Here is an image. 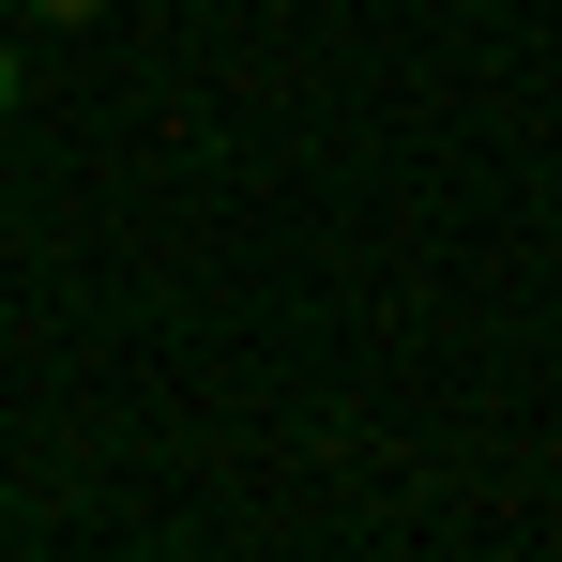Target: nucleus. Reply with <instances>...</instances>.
<instances>
[{
	"mask_svg": "<svg viewBox=\"0 0 562 562\" xmlns=\"http://www.w3.org/2000/svg\"><path fill=\"white\" fill-rule=\"evenodd\" d=\"M31 15H46V31H92V15H106V0H31Z\"/></svg>",
	"mask_w": 562,
	"mask_h": 562,
	"instance_id": "nucleus-1",
	"label": "nucleus"
},
{
	"mask_svg": "<svg viewBox=\"0 0 562 562\" xmlns=\"http://www.w3.org/2000/svg\"><path fill=\"white\" fill-rule=\"evenodd\" d=\"M0 122H15V46H0Z\"/></svg>",
	"mask_w": 562,
	"mask_h": 562,
	"instance_id": "nucleus-2",
	"label": "nucleus"
}]
</instances>
